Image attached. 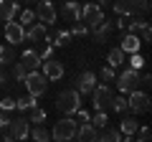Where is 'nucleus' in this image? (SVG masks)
<instances>
[{"label":"nucleus","mask_w":152,"mask_h":142,"mask_svg":"<svg viewBox=\"0 0 152 142\" xmlns=\"http://www.w3.org/2000/svg\"><path fill=\"white\" fill-rule=\"evenodd\" d=\"M124 53H137V51L142 48V38L137 36V33H129L124 31V36H122V46H119Z\"/></svg>","instance_id":"dca6fc26"},{"label":"nucleus","mask_w":152,"mask_h":142,"mask_svg":"<svg viewBox=\"0 0 152 142\" xmlns=\"http://www.w3.org/2000/svg\"><path fill=\"white\" fill-rule=\"evenodd\" d=\"M0 109H3V112H13V109H15V99H13V97H3V99H0Z\"/></svg>","instance_id":"e433bc0d"},{"label":"nucleus","mask_w":152,"mask_h":142,"mask_svg":"<svg viewBox=\"0 0 152 142\" xmlns=\"http://www.w3.org/2000/svg\"><path fill=\"white\" fill-rule=\"evenodd\" d=\"M140 33H142V36H140V38H142V43H147V41L152 38V31H150V23H145V26L140 28Z\"/></svg>","instance_id":"58836bf2"},{"label":"nucleus","mask_w":152,"mask_h":142,"mask_svg":"<svg viewBox=\"0 0 152 142\" xmlns=\"http://www.w3.org/2000/svg\"><path fill=\"white\" fill-rule=\"evenodd\" d=\"M5 41L10 46H18V43H23V41H26V28L20 26V23H13V20H8L5 23Z\"/></svg>","instance_id":"9b49d317"},{"label":"nucleus","mask_w":152,"mask_h":142,"mask_svg":"<svg viewBox=\"0 0 152 142\" xmlns=\"http://www.w3.org/2000/svg\"><path fill=\"white\" fill-rule=\"evenodd\" d=\"M112 31H114V23L104 20V23H99L91 33H94V38H96V43H107V38H109V33H112Z\"/></svg>","instance_id":"4be33fe9"},{"label":"nucleus","mask_w":152,"mask_h":142,"mask_svg":"<svg viewBox=\"0 0 152 142\" xmlns=\"http://www.w3.org/2000/svg\"><path fill=\"white\" fill-rule=\"evenodd\" d=\"M94 86H96V74L94 71H81L76 76V91L79 94H91Z\"/></svg>","instance_id":"f8f14e48"},{"label":"nucleus","mask_w":152,"mask_h":142,"mask_svg":"<svg viewBox=\"0 0 152 142\" xmlns=\"http://www.w3.org/2000/svg\"><path fill=\"white\" fill-rule=\"evenodd\" d=\"M117 86H119V91H124V94L140 89V71L137 69H124L119 76H117Z\"/></svg>","instance_id":"39448f33"},{"label":"nucleus","mask_w":152,"mask_h":142,"mask_svg":"<svg viewBox=\"0 0 152 142\" xmlns=\"http://www.w3.org/2000/svg\"><path fill=\"white\" fill-rule=\"evenodd\" d=\"M86 33H89V28H86V23H81V20L71 28V36H79V38H81V36H86Z\"/></svg>","instance_id":"4c0bfd02"},{"label":"nucleus","mask_w":152,"mask_h":142,"mask_svg":"<svg viewBox=\"0 0 152 142\" xmlns=\"http://www.w3.org/2000/svg\"><path fill=\"white\" fill-rule=\"evenodd\" d=\"M46 38V23H31L26 31V41L28 43H41Z\"/></svg>","instance_id":"a211bd4d"},{"label":"nucleus","mask_w":152,"mask_h":142,"mask_svg":"<svg viewBox=\"0 0 152 142\" xmlns=\"http://www.w3.org/2000/svg\"><path fill=\"white\" fill-rule=\"evenodd\" d=\"M127 104H129V112H134V114H147L150 112V94L134 89V91H129Z\"/></svg>","instance_id":"423d86ee"},{"label":"nucleus","mask_w":152,"mask_h":142,"mask_svg":"<svg viewBox=\"0 0 152 142\" xmlns=\"http://www.w3.org/2000/svg\"><path fill=\"white\" fill-rule=\"evenodd\" d=\"M28 122H31V124H41V122H46V112L38 109V107H33V109H31V119H28Z\"/></svg>","instance_id":"2f4dec72"},{"label":"nucleus","mask_w":152,"mask_h":142,"mask_svg":"<svg viewBox=\"0 0 152 142\" xmlns=\"http://www.w3.org/2000/svg\"><path fill=\"white\" fill-rule=\"evenodd\" d=\"M20 64L26 66V71H36V69H41V56H38V51H36V48H28V51H23V56H20Z\"/></svg>","instance_id":"6ab92c4d"},{"label":"nucleus","mask_w":152,"mask_h":142,"mask_svg":"<svg viewBox=\"0 0 152 142\" xmlns=\"http://www.w3.org/2000/svg\"><path fill=\"white\" fill-rule=\"evenodd\" d=\"M112 3H114V0H99L96 5H112Z\"/></svg>","instance_id":"c03bdc74"},{"label":"nucleus","mask_w":152,"mask_h":142,"mask_svg":"<svg viewBox=\"0 0 152 142\" xmlns=\"http://www.w3.org/2000/svg\"><path fill=\"white\" fill-rule=\"evenodd\" d=\"M76 140L94 142V140H99V130L91 124V122H84V124H79V130H76Z\"/></svg>","instance_id":"f3484780"},{"label":"nucleus","mask_w":152,"mask_h":142,"mask_svg":"<svg viewBox=\"0 0 152 142\" xmlns=\"http://www.w3.org/2000/svg\"><path fill=\"white\" fill-rule=\"evenodd\" d=\"M81 20L86 23V28H89V33L94 31V28L99 26V23H104L107 18H104V13H102V5H96V3H84L81 5Z\"/></svg>","instance_id":"20e7f679"},{"label":"nucleus","mask_w":152,"mask_h":142,"mask_svg":"<svg viewBox=\"0 0 152 142\" xmlns=\"http://www.w3.org/2000/svg\"><path fill=\"white\" fill-rule=\"evenodd\" d=\"M36 18L41 23H56L58 13H56L53 0H36Z\"/></svg>","instance_id":"0eeeda50"},{"label":"nucleus","mask_w":152,"mask_h":142,"mask_svg":"<svg viewBox=\"0 0 152 142\" xmlns=\"http://www.w3.org/2000/svg\"><path fill=\"white\" fill-rule=\"evenodd\" d=\"M56 109L61 112V114H74L79 107H81V94L76 91V89H66V91H61L58 97H56Z\"/></svg>","instance_id":"f03ea898"},{"label":"nucleus","mask_w":152,"mask_h":142,"mask_svg":"<svg viewBox=\"0 0 152 142\" xmlns=\"http://www.w3.org/2000/svg\"><path fill=\"white\" fill-rule=\"evenodd\" d=\"M99 76H102V81H107V84H109V81H114V76H117V74H114V69L107 64L102 71H99Z\"/></svg>","instance_id":"c9c22d12"},{"label":"nucleus","mask_w":152,"mask_h":142,"mask_svg":"<svg viewBox=\"0 0 152 142\" xmlns=\"http://www.w3.org/2000/svg\"><path fill=\"white\" fill-rule=\"evenodd\" d=\"M28 137H33L36 142H46V140H51V132L46 130L43 122H41V124H33V130L28 132Z\"/></svg>","instance_id":"393cba45"},{"label":"nucleus","mask_w":152,"mask_h":142,"mask_svg":"<svg viewBox=\"0 0 152 142\" xmlns=\"http://www.w3.org/2000/svg\"><path fill=\"white\" fill-rule=\"evenodd\" d=\"M107 64L112 66V69H119V66L124 64V51H122V48H112L109 56H107Z\"/></svg>","instance_id":"a878e982"},{"label":"nucleus","mask_w":152,"mask_h":142,"mask_svg":"<svg viewBox=\"0 0 152 142\" xmlns=\"http://www.w3.org/2000/svg\"><path fill=\"white\" fill-rule=\"evenodd\" d=\"M15 13H20V0H0V20H15Z\"/></svg>","instance_id":"4468645a"},{"label":"nucleus","mask_w":152,"mask_h":142,"mask_svg":"<svg viewBox=\"0 0 152 142\" xmlns=\"http://www.w3.org/2000/svg\"><path fill=\"white\" fill-rule=\"evenodd\" d=\"M33 107H38V97H33V94H26V97L15 99V109L18 112H28V109H33Z\"/></svg>","instance_id":"5701e85b"},{"label":"nucleus","mask_w":152,"mask_h":142,"mask_svg":"<svg viewBox=\"0 0 152 142\" xmlns=\"http://www.w3.org/2000/svg\"><path fill=\"white\" fill-rule=\"evenodd\" d=\"M8 122H10V117H8V112H3V109H0V132H3V130L8 127Z\"/></svg>","instance_id":"79ce46f5"},{"label":"nucleus","mask_w":152,"mask_h":142,"mask_svg":"<svg viewBox=\"0 0 152 142\" xmlns=\"http://www.w3.org/2000/svg\"><path fill=\"white\" fill-rule=\"evenodd\" d=\"M74 119H76V124H84V122H89V119H91V114H89L86 109H81V107H79V109L74 112Z\"/></svg>","instance_id":"f704fd0d"},{"label":"nucleus","mask_w":152,"mask_h":142,"mask_svg":"<svg viewBox=\"0 0 152 142\" xmlns=\"http://www.w3.org/2000/svg\"><path fill=\"white\" fill-rule=\"evenodd\" d=\"M150 137H152L150 127H147V124H140V127L134 130V135H132V140H137V142H150Z\"/></svg>","instance_id":"c756f323"},{"label":"nucleus","mask_w":152,"mask_h":142,"mask_svg":"<svg viewBox=\"0 0 152 142\" xmlns=\"http://www.w3.org/2000/svg\"><path fill=\"white\" fill-rule=\"evenodd\" d=\"M5 81H8V76L3 74V71H0V86H5Z\"/></svg>","instance_id":"37998d69"},{"label":"nucleus","mask_w":152,"mask_h":142,"mask_svg":"<svg viewBox=\"0 0 152 142\" xmlns=\"http://www.w3.org/2000/svg\"><path fill=\"white\" fill-rule=\"evenodd\" d=\"M23 84H26L28 94H33V97H43L46 91H48V79L43 76V71H28L26 79H23Z\"/></svg>","instance_id":"7ed1b4c3"},{"label":"nucleus","mask_w":152,"mask_h":142,"mask_svg":"<svg viewBox=\"0 0 152 142\" xmlns=\"http://www.w3.org/2000/svg\"><path fill=\"white\" fill-rule=\"evenodd\" d=\"M112 5H114V13H117V15H124V18L137 15V8H134L132 0H117V3H112Z\"/></svg>","instance_id":"412c9836"},{"label":"nucleus","mask_w":152,"mask_h":142,"mask_svg":"<svg viewBox=\"0 0 152 142\" xmlns=\"http://www.w3.org/2000/svg\"><path fill=\"white\" fill-rule=\"evenodd\" d=\"M76 130H79L76 119H71V117L66 114L64 119H58L53 124V130H51V140H56V142H71V140H76Z\"/></svg>","instance_id":"f257e3e1"},{"label":"nucleus","mask_w":152,"mask_h":142,"mask_svg":"<svg viewBox=\"0 0 152 142\" xmlns=\"http://www.w3.org/2000/svg\"><path fill=\"white\" fill-rule=\"evenodd\" d=\"M71 38H74V36H71V31H58V28H56V31H46V43H51L56 48V46H66V43H71Z\"/></svg>","instance_id":"2eb2a0df"},{"label":"nucleus","mask_w":152,"mask_h":142,"mask_svg":"<svg viewBox=\"0 0 152 142\" xmlns=\"http://www.w3.org/2000/svg\"><path fill=\"white\" fill-rule=\"evenodd\" d=\"M41 69H43V76L48 79V81H58V79L64 76V64L56 61L53 56L46 59V61H41Z\"/></svg>","instance_id":"9d476101"},{"label":"nucleus","mask_w":152,"mask_h":142,"mask_svg":"<svg viewBox=\"0 0 152 142\" xmlns=\"http://www.w3.org/2000/svg\"><path fill=\"white\" fill-rule=\"evenodd\" d=\"M13 61H15V51H13V46L10 43L0 46V66H8V64H13Z\"/></svg>","instance_id":"bb28decb"},{"label":"nucleus","mask_w":152,"mask_h":142,"mask_svg":"<svg viewBox=\"0 0 152 142\" xmlns=\"http://www.w3.org/2000/svg\"><path fill=\"white\" fill-rule=\"evenodd\" d=\"M38 56H41V61H46V59H51V56H53V46H51V43H46V48L41 51V53H38Z\"/></svg>","instance_id":"a19ab883"},{"label":"nucleus","mask_w":152,"mask_h":142,"mask_svg":"<svg viewBox=\"0 0 152 142\" xmlns=\"http://www.w3.org/2000/svg\"><path fill=\"white\" fill-rule=\"evenodd\" d=\"M8 135H10V140H26L28 132H31V122L26 119V117H15V119L8 122Z\"/></svg>","instance_id":"6e6552de"},{"label":"nucleus","mask_w":152,"mask_h":142,"mask_svg":"<svg viewBox=\"0 0 152 142\" xmlns=\"http://www.w3.org/2000/svg\"><path fill=\"white\" fill-rule=\"evenodd\" d=\"M91 97H94V109H104V112H107L114 94H112V89H109L107 84H102V86H94Z\"/></svg>","instance_id":"1a4fd4ad"},{"label":"nucleus","mask_w":152,"mask_h":142,"mask_svg":"<svg viewBox=\"0 0 152 142\" xmlns=\"http://www.w3.org/2000/svg\"><path fill=\"white\" fill-rule=\"evenodd\" d=\"M140 127V122H137V117H124V119L119 122V132H122V140L124 142H132V135H134V130Z\"/></svg>","instance_id":"aec40b11"},{"label":"nucleus","mask_w":152,"mask_h":142,"mask_svg":"<svg viewBox=\"0 0 152 142\" xmlns=\"http://www.w3.org/2000/svg\"><path fill=\"white\" fill-rule=\"evenodd\" d=\"M99 140L102 142H122V132L117 130V127H104L102 132H99Z\"/></svg>","instance_id":"b1692460"},{"label":"nucleus","mask_w":152,"mask_h":142,"mask_svg":"<svg viewBox=\"0 0 152 142\" xmlns=\"http://www.w3.org/2000/svg\"><path fill=\"white\" fill-rule=\"evenodd\" d=\"M117 114H127L129 112V104H127V99L124 97H112V104H109Z\"/></svg>","instance_id":"c85d7f7f"},{"label":"nucleus","mask_w":152,"mask_h":142,"mask_svg":"<svg viewBox=\"0 0 152 142\" xmlns=\"http://www.w3.org/2000/svg\"><path fill=\"white\" fill-rule=\"evenodd\" d=\"M132 3H134V8H137L140 13H147V10H150V0H132Z\"/></svg>","instance_id":"ea45409f"},{"label":"nucleus","mask_w":152,"mask_h":142,"mask_svg":"<svg viewBox=\"0 0 152 142\" xmlns=\"http://www.w3.org/2000/svg\"><path fill=\"white\" fill-rule=\"evenodd\" d=\"M20 3H28V5H31V3H36V0H20Z\"/></svg>","instance_id":"a18cd8bd"},{"label":"nucleus","mask_w":152,"mask_h":142,"mask_svg":"<svg viewBox=\"0 0 152 142\" xmlns=\"http://www.w3.org/2000/svg\"><path fill=\"white\" fill-rule=\"evenodd\" d=\"M33 20H36V10H31V8H28V10H20V15H18V23H20L23 28H28Z\"/></svg>","instance_id":"7c9ffc66"},{"label":"nucleus","mask_w":152,"mask_h":142,"mask_svg":"<svg viewBox=\"0 0 152 142\" xmlns=\"http://www.w3.org/2000/svg\"><path fill=\"white\" fill-rule=\"evenodd\" d=\"M61 18H66L69 23H79L81 20V5L76 0H64L61 3Z\"/></svg>","instance_id":"ddd939ff"},{"label":"nucleus","mask_w":152,"mask_h":142,"mask_svg":"<svg viewBox=\"0 0 152 142\" xmlns=\"http://www.w3.org/2000/svg\"><path fill=\"white\" fill-rule=\"evenodd\" d=\"M26 74H28L26 66H23L20 61H18V64L13 61V79H15V81H23V79H26Z\"/></svg>","instance_id":"473e14b6"},{"label":"nucleus","mask_w":152,"mask_h":142,"mask_svg":"<svg viewBox=\"0 0 152 142\" xmlns=\"http://www.w3.org/2000/svg\"><path fill=\"white\" fill-rule=\"evenodd\" d=\"M89 122H91L96 130H104V127L109 124V117H107V112H104V109H94V117Z\"/></svg>","instance_id":"cd10ccee"},{"label":"nucleus","mask_w":152,"mask_h":142,"mask_svg":"<svg viewBox=\"0 0 152 142\" xmlns=\"http://www.w3.org/2000/svg\"><path fill=\"white\" fill-rule=\"evenodd\" d=\"M145 64H147V61L140 56V51H137V53H132V59H129V69H137V71H140V69H145Z\"/></svg>","instance_id":"72a5a7b5"}]
</instances>
